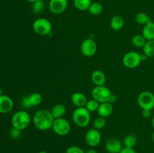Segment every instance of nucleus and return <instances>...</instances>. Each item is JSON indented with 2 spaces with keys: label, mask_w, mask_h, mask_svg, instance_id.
<instances>
[{
  "label": "nucleus",
  "mask_w": 154,
  "mask_h": 153,
  "mask_svg": "<svg viewBox=\"0 0 154 153\" xmlns=\"http://www.w3.org/2000/svg\"><path fill=\"white\" fill-rule=\"evenodd\" d=\"M45 8V3L44 0H37L32 3V11L34 14H39L42 13Z\"/></svg>",
  "instance_id": "obj_27"
},
{
  "label": "nucleus",
  "mask_w": 154,
  "mask_h": 153,
  "mask_svg": "<svg viewBox=\"0 0 154 153\" xmlns=\"http://www.w3.org/2000/svg\"><path fill=\"white\" fill-rule=\"evenodd\" d=\"M21 131L22 130H18V129L14 128H12V129H11L10 130V136L12 138H14V139H17V138L20 136Z\"/></svg>",
  "instance_id": "obj_31"
},
{
  "label": "nucleus",
  "mask_w": 154,
  "mask_h": 153,
  "mask_svg": "<svg viewBox=\"0 0 154 153\" xmlns=\"http://www.w3.org/2000/svg\"><path fill=\"white\" fill-rule=\"evenodd\" d=\"M125 20L120 15H114L110 20V26L114 31H120L124 27Z\"/></svg>",
  "instance_id": "obj_18"
},
{
  "label": "nucleus",
  "mask_w": 154,
  "mask_h": 153,
  "mask_svg": "<svg viewBox=\"0 0 154 153\" xmlns=\"http://www.w3.org/2000/svg\"><path fill=\"white\" fill-rule=\"evenodd\" d=\"M38 153H48L46 151H40L38 152Z\"/></svg>",
  "instance_id": "obj_40"
},
{
  "label": "nucleus",
  "mask_w": 154,
  "mask_h": 153,
  "mask_svg": "<svg viewBox=\"0 0 154 153\" xmlns=\"http://www.w3.org/2000/svg\"><path fill=\"white\" fill-rule=\"evenodd\" d=\"M27 2H31V3H33L35 2H36L37 0H26Z\"/></svg>",
  "instance_id": "obj_37"
},
{
  "label": "nucleus",
  "mask_w": 154,
  "mask_h": 153,
  "mask_svg": "<svg viewBox=\"0 0 154 153\" xmlns=\"http://www.w3.org/2000/svg\"><path fill=\"white\" fill-rule=\"evenodd\" d=\"M52 23L49 20L44 17L36 19L32 23V29L40 36L49 35L52 32Z\"/></svg>",
  "instance_id": "obj_5"
},
{
  "label": "nucleus",
  "mask_w": 154,
  "mask_h": 153,
  "mask_svg": "<svg viewBox=\"0 0 154 153\" xmlns=\"http://www.w3.org/2000/svg\"><path fill=\"white\" fill-rule=\"evenodd\" d=\"M54 119L51 110L42 109L38 110L33 116L32 122L38 130L45 131L52 128Z\"/></svg>",
  "instance_id": "obj_1"
},
{
  "label": "nucleus",
  "mask_w": 154,
  "mask_h": 153,
  "mask_svg": "<svg viewBox=\"0 0 154 153\" xmlns=\"http://www.w3.org/2000/svg\"><path fill=\"white\" fill-rule=\"evenodd\" d=\"M141 34L147 40H154V22L150 21L144 26Z\"/></svg>",
  "instance_id": "obj_19"
},
{
  "label": "nucleus",
  "mask_w": 154,
  "mask_h": 153,
  "mask_svg": "<svg viewBox=\"0 0 154 153\" xmlns=\"http://www.w3.org/2000/svg\"><path fill=\"white\" fill-rule=\"evenodd\" d=\"M72 120L78 127H87L91 121V114L86 107H76L72 113Z\"/></svg>",
  "instance_id": "obj_4"
},
{
  "label": "nucleus",
  "mask_w": 154,
  "mask_h": 153,
  "mask_svg": "<svg viewBox=\"0 0 154 153\" xmlns=\"http://www.w3.org/2000/svg\"><path fill=\"white\" fill-rule=\"evenodd\" d=\"M91 94L92 98L100 104L104 102H110L114 104L117 100V96L113 94L110 88L105 86H95L92 90Z\"/></svg>",
  "instance_id": "obj_2"
},
{
  "label": "nucleus",
  "mask_w": 154,
  "mask_h": 153,
  "mask_svg": "<svg viewBox=\"0 0 154 153\" xmlns=\"http://www.w3.org/2000/svg\"><path fill=\"white\" fill-rule=\"evenodd\" d=\"M93 128L97 130H101L104 128L105 126L106 125V118L102 116H98L93 121Z\"/></svg>",
  "instance_id": "obj_29"
},
{
  "label": "nucleus",
  "mask_w": 154,
  "mask_h": 153,
  "mask_svg": "<svg viewBox=\"0 0 154 153\" xmlns=\"http://www.w3.org/2000/svg\"><path fill=\"white\" fill-rule=\"evenodd\" d=\"M113 111H114L113 104L110 103V102H104V103H101L99 104L97 112L99 116L106 118L112 114Z\"/></svg>",
  "instance_id": "obj_16"
},
{
  "label": "nucleus",
  "mask_w": 154,
  "mask_h": 153,
  "mask_svg": "<svg viewBox=\"0 0 154 153\" xmlns=\"http://www.w3.org/2000/svg\"><path fill=\"white\" fill-rule=\"evenodd\" d=\"M91 80L95 86H105L106 82V76L105 73L101 70H96L92 73Z\"/></svg>",
  "instance_id": "obj_17"
},
{
  "label": "nucleus",
  "mask_w": 154,
  "mask_h": 153,
  "mask_svg": "<svg viewBox=\"0 0 154 153\" xmlns=\"http://www.w3.org/2000/svg\"><path fill=\"white\" fill-rule=\"evenodd\" d=\"M138 104L141 110H152L154 108V94L151 92L144 91L138 96Z\"/></svg>",
  "instance_id": "obj_8"
},
{
  "label": "nucleus",
  "mask_w": 154,
  "mask_h": 153,
  "mask_svg": "<svg viewBox=\"0 0 154 153\" xmlns=\"http://www.w3.org/2000/svg\"><path fill=\"white\" fill-rule=\"evenodd\" d=\"M69 4L68 0H50L49 10L54 14H60L66 10Z\"/></svg>",
  "instance_id": "obj_11"
},
{
  "label": "nucleus",
  "mask_w": 154,
  "mask_h": 153,
  "mask_svg": "<svg viewBox=\"0 0 154 153\" xmlns=\"http://www.w3.org/2000/svg\"><path fill=\"white\" fill-rule=\"evenodd\" d=\"M85 153H98L93 148H90V149H88L87 152H85Z\"/></svg>",
  "instance_id": "obj_34"
},
{
  "label": "nucleus",
  "mask_w": 154,
  "mask_h": 153,
  "mask_svg": "<svg viewBox=\"0 0 154 153\" xmlns=\"http://www.w3.org/2000/svg\"><path fill=\"white\" fill-rule=\"evenodd\" d=\"M81 52L84 56L92 57L97 52V44L93 38L85 39L81 44Z\"/></svg>",
  "instance_id": "obj_9"
},
{
  "label": "nucleus",
  "mask_w": 154,
  "mask_h": 153,
  "mask_svg": "<svg viewBox=\"0 0 154 153\" xmlns=\"http://www.w3.org/2000/svg\"><path fill=\"white\" fill-rule=\"evenodd\" d=\"M52 129L56 134L59 136H66L69 134L71 131V124L66 118H60L54 119V124H53Z\"/></svg>",
  "instance_id": "obj_6"
},
{
  "label": "nucleus",
  "mask_w": 154,
  "mask_h": 153,
  "mask_svg": "<svg viewBox=\"0 0 154 153\" xmlns=\"http://www.w3.org/2000/svg\"><path fill=\"white\" fill-rule=\"evenodd\" d=\"M51 112L55 119L56 118H63V116H64L66 112V106L63 104H56L51 108Z\"/></svg>",
  "instance_id": "obj_20"
},
{
  "label": "nucleus",
  "mask_w": 154,
  "mask_h": 153,
  "mask_svg": "<svg viewBox=\"0 0 154 153\" xmlns=\"http://www.w3.org/2000/svg\"><path fill=\"white\" fill-rule=\"evenodd\" d=\"M147 40H146L145 38L142 34H135L132 38V43L135 47L143 48L147 43Z\"/></svg>",
  "instance_id": "obj_25"
},
{
  "label": "nucleus",
  "mask_w": 154,
  "mask_h": 153,
  "mask_svg": "<svg viewBox=\"0 0 154 153\" xmlns=\"http://www.w3.org/2000/svg\"><path fill=\"white\" fill-rule=\"evenodd\" d=\"M66 153H85L82 148L78 146H71L68 147L66 149Z\"/></svg>",
  "instance_id": "obj_30"
},
{
  "label": "nucleus",
  "mask_w": 154,
  "mask_h": 153,
  "mask_svg": "<svg viewBox=\"0 0 154 153\" xmlns=\"http://www.w3.org/2000/svg\"><path fill=\"white\" fill-rule=\"evenodd\" d=\"M87 11L93 16H98V15L101 14L103 11V6L101 3L97 2H92L91 4L89 7Z\"/></svg>",
  "instance_id": "obj_21"
},
{
  "label": "nucleus",
  "mask_w": 154,
  "mask_h": 153,
  "mask_svg": "<svg viewBox=\"0 0 154 153\" xmlns=\"http://www.w3.org/2000/svg\"><path fill=\"white\" fill-rule=\"evenodd\" d=\"M2 94H3V91H2V88L0 87V95H2Z\"/></svg>",
  "instance_id": "obj_38"
},
{
  "label": "nucleus",
  "mask_w": 154,
  "mask_h": 153,
  "mask_svg": "<svg viewBox=\"0 0 154 153\" xmlns=\"http://www.w3.org/2000/svg\"><path fill=\"white\" fill-rule=\"evenodd\" d=\"M141 115H142V116L144 117V118H149L150 117H151L152 116L151 110H142Z\"/></svg>",
  "instance_id": "obj_32"
},
{
  "label": "nucleus",
  "mask_w": 154,
  "mask_h": 153,
  "mask_svg": "<svg viewBox=\"0 0 154 153\" xmlns=\"http://www.w3.org/2000/svg\"><path fill=\"white\" fill-rule=\"evenodd\" d=\"M92 0H74V5L78 10L85 11L88 10Z\"/></svg>",
  "instance_id": "obj_22"
},
{
  "label": "nucleus",
  "mask_w": 154,
  "mask_h": 153,
  "mask_svg": "<svg viewBox=\"0 0 154 153\" xmlns=\"http://www.w3.org/2000/svg\"><path fill=\"white\" fill-rule=\"evenodd\" d=\"M152 140H153V142H154V132L153 133V134H152Z\"/></svg>",
  "instance_id": "obj_39"
},
{
  "label": "nucleus",
  "mask_w": 154,
  "mask_h": 153,
  "mask_svg": "<svg viewBox=\"0 0 154 153\" xmlns=\"http://www.w3.org/2000/svg\"><path fill=\"white\" fill-rule=\"evenodd\" d=\"M119 153H137L136 151L134 149V148H127V147H123L121 151Z\"/></svg>",
  "instance_id": "obj_33"
},
{
  "label": "nucleus",
  "mask_w": 154,
  "mask_h": 153,
  "mask_svg": "<svg viewBox=\"0 0 154 153\" xmlns=\"http://www.w3.org/2000/svg\"><path fill=\"white\" fill-rule=\"evenodd\" d=\"M88 100L85 94L80 92H76L72 94L71 101L76 107H85Z\"/></svg>",
  "instance_id": "obj_15"
},
{
  "label": "nucleus",
  "mask_w": 154,
  "mask_h": 153,
  "mask_svg": "<svg viewBox=\"0 0 154 153\" xmlns=\"http://www.w3.org/2000/svg\"><path fill=\"white\" fill-rule=\"evenodd\" d=\"M14 100L6 94L0 95V113L6 114L10 112L14 108Z\"/></svg>",
  "instance_id": "obj_13"
},
{
  "label": "nucleus",
  "mask_w": 154,
  "mask_h": 153,
  "mask_svg": "<svg viewBox=\"0 0 154 153\" xmlns=\"http://www.w3.org/2000/svg\"><path fill=\"white\" fill-rule=\"evenodd\" d=\"M137 143V137L134 134H129L123 140V146L127 148H134Z\"/></svg>",
  "instance_id": "obj_26"
},
{
  "label": "nucleus",
  "mask_w": 154,
  "mask_h": 153,
  "mask_svg": "<svg viewBox=\"0 0 154 153\" xmlns=\"http://www.w3.org/2000/svg\"><path fill=\"white\" fill-rule=\"evenodd\" d=\"M147 58H148V57H147L145 54L144 53L141 54V59H142V61H146Z\"/></svg>",
  "instance_id": "obj_35"
},
{
  "label": "nucleus",
  "mask_w": 154,
  "mask_h": 153,
  "mask_svg": "<svg viewBox=\"0 0 154 153\" xmlns=\"http://www.w3.org/2000/svg\"><path fill=\"white\" fill-rule=\"evenodd\" d=\"M121 141L116 138H111L105 142V150L108 153H119L123 148Z\"/></svg>",
  "instance_id": "obj_14"
},
{
  "label": "nucleus",
  "mask_w": 154,
  "mask_h": 153,
  "mask_svg": "<svg viewBox=\"0 0 154 153\" xmlns=\"http://www.w3.org/2000/svg\"><path fill=\"white\" fill-rule=\"evenodd\" d=\"M31 121V116L26 111L19 110L13 114L11 122L12 128L23 130L29 126Z\"/></svg>",
  "instance_id": "obj_3"
},
{
  "label": "nucleus",
  "mask_w": 154,
  "mask_h": 153,
  "mask_svg": "<svg viewBox=\"0 0 154 153\" xmlns=\"http://www.w3.org/2000/svg\"><path fill=\"white\" fill-rule=\"evenodd\" d=\"M143 49V52L148 58H154V40H147Z\"/></svg>",
  "instance_id": "obj_24"
},
{
  "label": "nucleus",
  "mask_w": 154,
  "mask_h": 153,
  "mask_svg": "<svg viewBox=\"0 0 154 153\" xmlns=\"http://www.w3.org/2000/svg\"><path fill=\"white\" fill-rule=\"evenodd\" d=\"M102 140V135L100 131L96 128H91L87 130L85 134V141L86 143L89 146L94 148L99 145Z\"/></svg>",
  "instance_id": "obj_10"
},
{
  "label": "nucleus",
  "mask_w": 154,
  "mask_h": 153,
  "mask_svg": "<svg viewBox=\"0 0 154 153\" xmlns=\"http://www.w3.org/2000/svg\"><path fill=\"white\" fill-rule=\"evenodd\" d=\"M42 102V96L38 92H33L29 95L26 96L22 100V105L25 108H31L38 106Z\"/></svg>",
  "instance_id": "obj_12"
},
{
  "label": "nucleus",
  "mask_w": 154,
  "mask_h": 153,
  "mask_svg": "<svg viewBox=\"0 0 154 153\" xmlns=\"http://www.w3.org/2000/svg\"><path fill=\"white\" fill-rule=\"evenodd\" d=\"M135 20L139 25L145 26L146 24L148 23L149 22L151 21L150 17L149 16L148 14H147L144 12H139L135 16Z\"/></svg>",
  "instance_id": "obj_23"
},
{
  "label": "nucleus",
  "mask_w": 154,
  "mask_h": 153,
  "mask_svg": "<svg viewBox=\"0 0 154 153\" xmlns=\"http://www.w3.org/2000/svg\"><path fill=\"white\" fill-rule=\"evenodd\" d=\"M99 104H100V103H99L97 100H96L95 99H93V98H92L91 99L87 100L85 107L87 108V110L90 111V112H93L98 110V108H99Z\"/></svg>",
  "instance_id": "obj_28"
},
{
  "label": "nucleus",
  "mask_w": 154,
  "mask_h": 153,
  "mask_svg": "<svg viewBox=\"0 0 154 153\" xmlns=\"http://www.w3.org/2000/svg\"><path fill=\"white\" fill-rule=\"evenodd\" d=\"M141 54L136 51H129L123 57V64L127 68H135L141 64Z\"/></svg>",
  "instance_id": "obj_7"
},
{
  "label": "nucleus",
  "mask_w": 154,
  "mask_h": 153,
  "mask_svg": "<svg viewBox=\"0 0 154 153\" xmlns=\"http://www.w3.org/2000/svg\"><path fill=\"white\" fill-rule=\"evenodd\" d=\"M151 124H152V127H153V128L154 129V115H153V116H152Z\"/></svg>",
  "instance_id": "obj_36"
}]
</instances>
